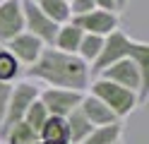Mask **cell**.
I'll return each instance as SVG.
<instances>
[{
    "label": "cell",
    "mask_w": 149,
    "mask_h": 144,
    "mask_svg": "<svg viewBox=\"0 0 149 144\" xmlns=\"http://www.w3.org/2000/svg\"><path fill=\"white\" fill-rule=\"evenodd\" d=\"M26 74L36 82H43L46 86L74 89V91H87L91 82L89 65L77 53H63L53 46L43 48L39 60L29 65Z\"/></svg>",
    "instance_id": "cell-1"
},
{
    "label": "cell",
    "mask_w": 149,
    "mask_h": 144,
    "mask_svg": "<svg viewBox=\"0 0 149 144\" xmlns=\"http://www.w3.org/2000/svg\"><path fill=\"white\" fill-rule=\"evenodd\" d=\"M87 91L104 101L108 108L113 111V115H116L118 120L127 118V115L139 106V99H137V94H135L132 89H125V86H120V84H113V82L104 79V77L91 79Z\"/></svg>",
    "instance_id": "cell-2"
},
{
    "label": "cell",
    "mask_w": 149,
    "mask_h": 144,
    "mask_svg": "<svg viewBox=\"0 0 149 144\" xmlns=\"http://www.w3.org/2000/svg\"><path fill=\"white\" fill-rule=\"evenodd\" d=\"M99 77H104V79L113 82V84H120L125 89H132L137 94V99H139V106L149 96V72L139 70L137 63L130 55L123 58V60H118V63H113V65H108L106 70H101Z\"/></svg>",
    "instance_id": "cell-3"
},
{
    "label": "cell",
    "mask_w": 149,
    "mask_h": 144,
    "mask_svg": "<svg viewBox=\"0 0 149 144\" xmlns=\"http://www.w3.org/2000/svg\"><path fill=\"white\" fill-rule=\"evenodd\" d=\"M36 99H39V86L36 84H31V82H17V84H12L10 101H7V113H5L3 125H0V137L10 130L12 125L24 120L26 108H29Z\"/></svg>",
    "instance_id": "cell-4"
},
{
    "label": "cell",
    "mask_w": 149,
    "mask_h": 144,
    "mask_svg": "<svg viewBox=\"0 0 149 144\" xmlns=\"http://www.w3.org/2000/svg\"><path fill=\"white\" fill-rule=\"evenodd\" d=\"M132 41H135V38L125 36L120 29L106 34V36H104V46H101L96 60L89 65V72L99 74L101 70H106L108 65H113V63H118V60H123V58H127V55H130V48H132Z\"/></svg>",
    "instance_id": "cell-5"
},
{
    "label": "cell",
    "mask_w": 149,
    "mask_h": 144,
    "mask_svg": "<svg viewBox=\"0 0 149 144\" xmlns=\"http://www.w3.org/2000/svg\"><path fill=\"white\" fill-rule=\"evenodd\" d=\"M22 5V17H24V31L36 36L43 46H53L58 24L43 15V10L34 3V0H19Z\"/></svg>",
    "instance_id": "cell-6"
},
{
    "label": "cell",
    "mask_w": 149,
    "mask_h": 144,
    "mask_svg": "<svg viewBox=\"0 0 149 144\" xmlns=\"http://www.w3.org/2000/svg\"><path fill=\"white\" fill-rule=\"evenodd\" d=\"M84 91H74V89H58V86H46L39 89V101L46 106V111L58 118H68V115L82 103Z\"/></svg>",
    "instance_id": "cell-7"
},
{
    "label": "cell",
    "mask_w": 149,
    "mask_h": 144,
    "mask_svg": "<svg viewBox=\"0 0 149 144\" xmlns=\"http://www.w3.org/2000/svg\"><path fill=\"white\" fill-rule=\"evenodd\" d=\"M70 22L74 26H79L84 34H96V36H106L118 29V12H108V10H89L84 15H74L70 17Z\"/></svg>",
    "instance_id": "cell-8"
},
{
    "label": "cell",
    "mask_w": 149,
    "mask_h": 144,
    "mask_svg": "<svg viewBox=\"0 0 149 144\" xmlns=\"http://www.w3.org/2000/svg\"><path fill=\"white\" fill-rule=\"evenodd\" d=\"M43 43L39 41L36 36H31L29 31H22L17 34L15 38H10V41L5 43V51L15 55V60L19 65H34L36 60H39V55L43 51Z\"/></svg>",
    "instance_id": "cell-9"
},
{
    "label": "cell",
    "mask_w": 149,
    "mask_h": 144,
    "mask_svg": "<svg viewBox=\"0 0 149 144\" xmlns=\"http://www.w3.org/2000/svg\"><path fill=\"white\" fill-rule=\"evenodd\" d=\"M24 31V17L19 0H0V43Z\"/></svg>",
    "instance_id": "cell-10"
},
{
    "label": "cell",
    "mask_w": 149,
    "mask_h": 144,
    "mask_svg": "<svg viewBox=\"0 0 149 144\" xmlns=\"http://www.w3.org/2000/svg\"><path fill=\"white\" fill-rule=\"evenodd\" d=\"M79 111L84 113V118H87L91 125H94V127H104V125L120 122L116 115H113V111H111L104 101H101V99H96L94 94H87V91H84V96H82Z\"/></svg>",
    "instance_id": "cell-11"
},
{
    "label": "cell",
    "mask_w": 149,
    "mask_h": 144,
    "mask_svg": "<svg viewBox=\"0 0 149 144\" xmlns=\"http://www.w3.org/2000/svg\"><path fill=\"white\" fill-rule=\"evenodd\" d=\"M39 139L46 142V144H70V134H68V122H65V118L48 115V120H46L43 127L39 130Z\"/></svg>",
    "instance_id": "cell-12"
},
{
    "label": "cell",
    "mask_w": 149,
    "mask_h": 144,
    "mask_svg": "<svg viewBox=\"0 0 149 144\" xmlns=\"http://www.w3.org/2000/svg\"><path fill=\"white\" fill-rule=\"evenodd\" d=\"M82 36H84V31H82L79 26H74L72 22H65V24L58 26V31H55L53 48H58L63 53H77Z\"/></svg>",
    "instance_id": "cell-13"
},
{
    "label": "cell",
    "mask_w": 149,
    "mask_h": 144,
    "mask_svg": "<svg viewBox=\"0 0 149 144\" xmlns=\"http://www.w3.org/2000/svg\"><path fill=\"white\" fill-rule=\"evenodd\" d=\"M65 122H68V134H70V144H79L82 139L87 137V134L94 130V125H91L87 118H84V113L79 111V106L74 108L68 118H65Z\"/></svg>",
    "instance_id": "cell-14"
},
{
    "label": "cell",
    "mask_w": 149,
    "mask_h": 144,
    "mask_svg": "<svg viewBox=\"0 0 149 144\" xmlns=\"http://www.w3.org/2000/svg\"><path fill=\"white\" fill-rule=\"evenodd\" d=\"M118 139H123V125L113 122V125H104V127H94L79 144H113Z\"/></svg>",
    "instance_id": "cell-15"
},
{
    "label": "cell",
    "mask_w": 149,
    "mask_h": 144,
    "mask_svg": "<svg viewBox=\"0 0 149 144\" xmlns=\"http://www.w3.org/2000/svg\"><path fill=\"white\" fill-rule=\"evenodd\" d=\"M39 5L41 10H43V15L48 17V19H53L55 24H65V22H70V3L68 0H39Z\"/></svg>",
    "instance_id": "cell-16"
},
{
    "label": "cell",
    "mask_w": 149,
    "mask_h": 144,
    "mask_svg": "<svg viewBox=\"0 0 149 144\" xmlns=\"http://www.w3.org/2000/svg\"><path fill=\"white\" fill-rule=\"evenodd\" d=\"M101 46H104V36H96V34H84L79 41V48H77V55L84 60L87 65H91L96 60V55L101 51Z\"/></svg>",
    "instance_id": "cell-17"
},
{
    "label": "cell",
    "mask_w": 149,
    "mask_h": 144,
    "mask_svg": "<svg viewBox=\"0 0 149 144\" xmlns=\"http://www.w3.org/2000/svg\"><path fill=\"white\" fill-rule=\"evenodd\" d=\"M0 139H3L5 144H31L34 139H39V137H36V132H34V130L29 127V125H26V122L22 120V122L12 125V127L7 130V132H5Z\"/></svg>",
    "instance_id": "cell-18"
},
{
    "label": "cell",
    "mask_w": 149,
    "mask_h": 144,
    "mask_svg": "<svg viewBox=\"0 0 149 144\" xmlns=\"http://www.w3.org/2000/svg\"><path fill=\"white\" fill-rule=\"evenodd\" d=\"M48 111H46V106L39 101V99H36L31 106H29V108H26V113H24V122L26 125H29V127L36 132V137H39V130L43 127V122L46 120H48Z\"/></svg>",
    "instance_id": "cell-19"
},
{
    "label": "cell",
    "mask_w": 149,
    "mask_h": 144,
    "mask_svg": "<svg viewBox=\"0 0 149 144\" xmlns=\"http://www.w3.org/2000/svg\"><path fill=\"white\" fill-rule=\"evenodd\" d=\"M19 74V63L15 60L12 53H7L5 48H0V82L3 84H12Z\"/></svg>",
    "instance_id": "cell-20"
},
{
    "label": "cell",
    "mask_w": 149,
    "mask_h": 144,
    "mask_svg": "<svg viewBox=\"0 0 149 144\" xmlns=\"http://www.w3.org/2000/svg\"><path fill=\"white\" fill-rule=\"evenodd\" d=\"M89 10H94V0H70V15H84Z\"/></svg>",
    "instance_id": "cell-21"
},
{
    "label": "cell",
    "mask_w": 149,
    "mask_h": 144,
    "mask_svg": "<svg viewBox=\"0 0 149 144\" xmlns=\"http://www.w3.org/2000/svg\"><path fill=\"white\" fill-rule=\"evenodd\" d=\"M10 89H12V84H3V82H0V125H3V120H5V113H7Z\"/></svg>",
    "instance_id": "cell-22"
},
{
    "label": "cell",
    "mask_w": 149,
    "mask_h": 144,
    "mask_svg": "<svg viewBox=\"0 0 149 144\" xmlns=\"http://www.w3.org/2000/svg\"><path fill=\"white\" fill-rule=\"evenodd\" d=\"M94 7L96 10H108V12H118L116 0H94Z\"/></svg>",
    "instance_id": "cell-23"
},
{
    "label": "cell",
    "mask_w": 149,
    "mask_h": 144,
    "mask_svg": "<svg viewBox=\"0 0 149 144\" xmlns=\"http://www.w3.org/2000/svg\"><path fill=\"white\" fill-rule=\"evenodd\" d=\"M127 3H130V0H116V5H118V12H120V10H123Z\"/></svg>",
    "instance_id": "cell-24"
},
{
    "label": "cell",
    "mask_w": 149,
    "mask_h": 144,
    "mask_svg": "<svg viewBox=\"0 0 149 144\" xmlns=\"http://www.w3.org/2000/svg\"><path fill=\"white\" fill-rule=\"evenodd\" d=\"M31 144H46V142H41V139H34V142H31Z\"/></svg>",
    "instance_id": "cell-25"
},
{
    "label": "cell",
    "mask_w": 149,
    "mask_h": 144,
    "mask_svg": "<svg viewBox=\"0 0 149 144\" xmlns=\"http://www.w3.org/2000/svg\"><path fill=\"white\" fill-rule=\"evenodd\" d=\"M113 144H123V139H118V142H113Z\"/></svg>",
    "instance_id": "cell-26"
},
{
    "label": "cell",
    "mask_w": 149,
    "mask_h": 144,
    "mask_svg": "<svg viewBox=\"0 0 149 144\" xmlns=\"http://www.w3.org/2000/svg\"><path fill=\"white\" fill-rule=\"evenodd\" d=\"M34 3H39V0H34Z\"/></svg>",
    "instance_id": "cell-27"
},
{
    "label": "cell",
    "mask_w": 149,
    "mask_h": 144,
    "mask_svg": "<svg viewBox=\"0 0 149 144\" xmlns=\"http://www.w3.org/2000/svg\"><path fill=\"white\" fill-rule=\"evenodd\" d=\"M68 3H70V0H68Z\"/></svg>",
    "instance_id": "cell-28"
}]
</instances>
